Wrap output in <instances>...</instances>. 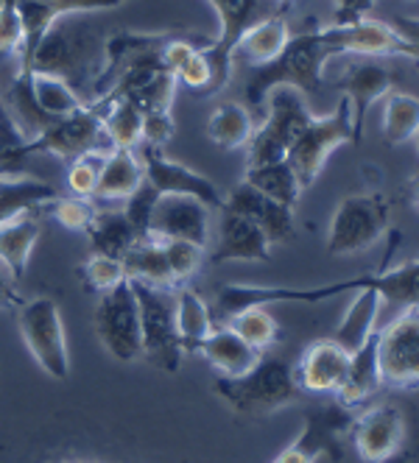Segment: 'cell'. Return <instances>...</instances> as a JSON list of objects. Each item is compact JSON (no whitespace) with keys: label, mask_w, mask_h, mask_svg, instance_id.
<instances>
[{"label":"cell","mask_w":419,"mask_h":463,"mask_svg":"<svg viewBox=\"0 0 419 463\" xmlns=\"http://www.w3.org/2000/svg\"><path fill=\"white\" fill-rule=\"evenodd\" d=\"M333 48L321 28H308L291 34L288 45L266 64L249 71L243 98L252 109H261L277 87H294L302 95H313L325 87V64L333 59Z\"/></svg>","instance_id":"cell-1"},{"label":"cell","mask_w":419,"mask_h":463,"mask_svg":"<svg viewBox=\"0 0 419 463\" xmlns=\"http://www.w3.org/2000/svg\"><path fill=\"white\" fill-rule=\"evenodd\" d=\"M101 61H104V43L87 23L76 20L73 14L56 20L45 31L43 43L34 51V59H31V71L64 79L87 104L92 81L101 71Z\"/></svg>","instance_id":"cell-2"},{"label":"cell","mask_w":419,"mask_h":463,"mask_svg":"<svg viewBox=\"0 0 419 463\" xmlns=\"http://www.w3.org/2000/svg\"><path fill=\"white\" fill-rule=\"evenodd\" d=\"M213 391L238 413H274L300 400L294 366L285 357H261L241 377H218Z\"/></svg>","instance_id":"cell-3"},{"label":"cell","mask_w":419,"mask_h":463,"mask_svg":"<svg viewBox=\"0 0 419 463\" xmlns=\"http://www.w3.org/2000/svg\"><path fill=\"white\" fill-rule=\"evenodd\" d=\"M132 282V279H129ZM140 307V341H143V360L154 369L176 374L182 369V341L176 333V302L174 290L154 288L146 282H132Z\"/></svg>","instance_id":"cell-4"},{"label":"cell","mask_w":419,"mask_h":463,"mask_svg":"<svg viewBox=\"0 0 419 463\" xmlns=\"http://www.w3.org/2000/svg\"><path fill=\"white\" fill-rule=\"evenodd\" d=\"M266 120L254 128V135L246 146V162L249 168L257 165L280 162L288 156L302 128L313 118V112L305 104V95L294 87H277L266 98Z\"/></svg>","instance_id":"cell-5"},{"label":"cell","mask_w":419,"mask_h":463,"mask_svg":"<svg viewBox=\"0 0 419 463\" xmlns=\"http://www.w3.org/2000/svg\"><path fill=\"white\" fill-rule=\"evenodd\" d=\"M389 198L377 190L341 198L328 229V254L349 257L372 249L389 226Z\"/></svg>","instance_id":"cell-6"},{"label":"cell","mask_w":419,"mask_h":463,"mask_svg":"<svg viewBox=\"0 0 419 463\" xmlns=\"http://www.w3.org/2000/svg\"><path fill=\"white\" fill-rule=\"evenodd\" d=\"M17 326L23 344L31 357L40 363V369L53 380L71 377V352L64 341V324L59 305L51 296H34L17 307Z\"/></svg>","instance_id":"cell-7"},{"label":"cell","mask_w":419,"mask_h":463,"mask_svg":"<svg viewBox=\"0 0 419 463\" xmlns=\"http://www.w3.org/2000/svg\"><path fill=\"white\" fill-rule=\"evenodd\" d=\"M344 143L356 146V140H352V109L347 98H341L330 115H313L285 159L294 168L300 184L310 187L319 174L325 171L330 154Z\"/></svg>","instance_id":"cell-8"},{"label":"cell","mask_w":419,"mask_h":463,"mask_svg":"<svg viewBox=\"0 0 419 463\" xmlns=\"http://www.w3.org/2000/svg\"><path fill=\"white\" fill-rule=\"evenodd\" d=\"M92 326L101 346L120 363H135L143 357L140 341V307L132 282L123 279L112 290L101 293L92 310Z\"/></svg>","instance_id":"cell-9"},{"label":"cell","mask_w":419,"mask_h":463,"mask_svg":"<svg viewBox=\"0 0 419 463\" xmlns=\"http://www.w3.org/2000/svg\"><path fill=\"white\" fill-rule=\"evenodd\" d=\"M207 4L218 14V37L207 48H202V53L210 61V73H213L207 95H213L227 87L233 76L235 45L241 34L249 25H254L257 20H263L269 14H263V0H207Z\"/></svg>","instance_id":"cell-10"},{"label":"cell","mask_w":419,"mask_h":463,"mask_svg":"<svg viewBox=\"0 0 419 463\" xmlns=\"http://www.w3.org/2000/svg\"><path fill=\"white\" fill-rule=\"evenodd\" d=\"M380 377L389 388L419 385V307H405L377 333Z\"/></svg>","instance_id":"cell-11"},{"label":"cell","mask_w":419,"mask_h":463,"mask_svg":"<svg viewBox=\"0 0 419 463\" xmlns=\"http://www.w3.org/2000/svg\"><path fill=\"white\" fill-rule=\"evenodd\" d=\"M104 137V126H101V109L99 107H81L68 118L53 120L37 140L28 143L31 154H53L59 159H79L84 154L101 151Z\"/></svg>","instance_id":"cell-12"},{"label":"cell","mask_w":419,"mask_h":463,"mask_svg":"<svg viewBox=\"0 0 419 463\" xmlns=\"http://www.w3.org/2000/svg\"><path fill=\"white\" fill-rule=\"evenodd\" d=\"M129 4V0H14L23 23V48L17 56V73H31V59L43 43L45 31L62 20L81 12H107Z\"/></svg>","instance_id":"cell-13"},{"label":"cell","mask_w":419,"mask_h":463,"mask_svg":"<svg viewBox=\"0 0 419 463\" xmlns=\"http://www.w3.org/2000/svg\"><path fill=\"white\" fill-rule=\"evenodd\" d=\"M140 162H143V179L159 195H190V198H196V202H202L207 210H221L224 195L215 187V182L196 174L182 162L168 159L163 148L140 146Z\"/></svg>","instance_id":"cell-14"},{"label":"cell","mask_w":419,"mask_h":463,"mask_svg":"<svg viewBox=\"0 0 419 463\" xmlns=\"http://www.w3.org/2000/svg\"><path fill=\"white\" fill-rule=\"evenodd\" d=\"M151 241H187L210 246V210L190 195H159L148 223Z\"/></svg>","instance_id":"cell-15"},{"label":"cell","mask_w":419,"mask_h":463,"mask_svg":"<svg viewBox=\"0 0 419 463\" xmlns=\"http://www.w3.org/2000/svg\"><path fill=\"white\" fill-rule=\"evenodd\" d=\"M395 81H397L395 73L386 68L383 61H377V59L352 61L349 68L341 73L336 87L341 90V95L349 101V109H352V140H356V146H361L369 109L380 101V98H386L395 90Z\"/></svg>","instance_id":"cell-16"},{"label":"cell","mask_w":419,"mask_h":463,"mask_svg":"<svg viewBox=\"0 0 419 463\" xmlns=\"http://www.w3.org/2000/svg\"><path fill=\"white\" fill-rule=\"evenodd\" d=\"M352 444L364 463H386L405 441V416L397 405H375L349 427Z\"/></svg>","instance_id":"cell-17"},{"label":"cell","mask_w":419,"mask_h":463,"mask_svg":"<svg viewBox=\"0 0 419 463\" xmlns=\"http://www.w3.org/2000/svg\"><path fill=\"white\" fill-rule=\"evenodd\" d=\"M325 31V37L333 48L336 56L352 53V56H408L405 40L395 31V25L375 20V17H361L352 23H333Z\"/></svg>","instance_id":"cell-18"},{"label":"cell","mask_w":419,"mask_h":463,"mask_svg":"<svg viewBox=\"0 0 419 463\" xmlns=\"http://www.w3.org/2000/svg\"><path fill=\"white\" fill-rule=\"evenodd\" d=\"M218 229H215V243L210 251L213 266H224V262H269L271 260V243L263 235V229L252 223L249 218L218 210Z\"/></svg>","instance_id":"cell-19"},{"label":"cell","mask_w":419,"mask_h":463,"mask_svg":"<svg viewBox=\"0 0 419 463\" xmlns=\"http://www.w3.org/2000/svg\"><path fill=\"white\" fill-rule=\"evenodd\" d=\"M224 210L230 213H238L243 218H249L252 223H257L263 229V235L269 238L271 246L277 243H288L294 238V210L285 207L280 202H274V198L263 195L261 190H254L252 184L241 182L235 184L227 195H224Z\"/></svg>","instance_id":"cell-20"},{"label":"cell","mask_w":419,"mask_h":463,"mask_svg":"<svg viewBox=\"0 0 419 463\" xmlns=\"http://www.w3.org/2000/svg\"><path fill=\"white\" fill-rule=\"evenodd\" d=\"M347 366L349 352L333 338H319L302 352L300 363L294 366L297 385L308 393H338L347 377Z\"/></svg>","instance_id":"cell-21"},{"label":"cell","mask_w":419,"mask_h":463,"mask_svg":"<svg viewBox=\"0 0 419 463\" xmlns=\"http://www.w3.org/2000/svg\"><path fill=\"white\" fill-rule=\"evenodd\" d=\"M347 427H352V419H347L336 411L310 413L300 439L294 444H288L271 463H316L321 458V452H333V458H338L336 436Z\"/></svg>","instance_id":"cell-22"},{"label":"cell","mask_w":419,"mask_h":463,"mask_svg":"<svg viewBox=\"0 0 419 463\" xmlns=\"http://www.w3.org/2000/svg\"><path fill=\"white\" fill-rule=\"evenodd\" d=\"M199 354L210 363V366L221 377H241L263 357L261 349H254L252 344H246L227 324L213 326V333L199 346Z\"/></svg>","instance_id":"cell-23"},{"label":"cell","mask_w":419,"mask_h":463,"mask_svg":"<svg viewBox=\"0 0 419 463\" xmlns=\"http://www.w3.org/2000/svg\"><path fill=\"white\" fill-rule=\"evenodd\" d=\"M383 385L380 377V360H377V333L349 354V366H347V377L338 388V402L341 408L352 411L356 405L367 402L369 396Z\"/></svg>","instance_id":"cell-24"},{"label":"cell","mask_w":419,"mask_h":463,"mask_svg":"<svg viewBox=\"0 0 419 463\" xmlns=\"http://www.w3.org/2000/svg\"><path fill=\"white\" fill-rule=\"evenodd\" d=\"M59 198V190L48 182L23 174H0V223H6L28 210H45Z\"/></svg>","instance_id":"cell-25"},{"label":"cell","mask_w":419,"mask_h":463,"mask_svg":"<svg viewBox=\"0 0 419 463\" xmlns=\"http://www.w3.org/2000/svg\"><path fill=\"white\" fill-rule=\"evenodd\" d=\"M143 184V162L135 151L112 148L104 156L99 184H95V202H126Z\"/></svg>","instance_id":"cell-26"},{"label":"cell","mask_w":419,"mask_h":463,"mask_svg":"<svg viewBox=\"0 0 419 463\" xmlns=\"http://www.w3.org/2000/svg\"><path fill=\"white\" fill-rule=\"evenodd\" d=\"M291 40V28H288V20L282 14H269L263 20H257L254 25H249L238 45H235V53L249 61L252 68L257 64H266L271 61L285 45Z\"/></svg>","instance_id":"cell-27"},{"label":"cell","mask_w":419,"mask_h":463,"mask_svg":"<svg viewBox=\"0 0 419 463\" xmlns=\"http://www.w3.org/2000/svg\"><path fill=\"white\" fill-rule=\"evenodd\" d=\"M40 241V221L37 215H17L6 223H0V266L14 279H20L28 269L31 251Z\"/></svg>","instance_id":"cell-28"},{"label":"cell","mask_w":419,"mask_h":463,"mask_svg":"<svg viewBox=\"0 0 419 463\" xmlns=\"http://www.w3.org/2000/svg\"><path fill=\"white\" fill-rule=\"evenodd\" d=\"M174 302H176V333H179L182 349H185V354H190V352L199 354V346L205 344V338L215 326L213 310L205 305L202 296L190 288L174 290Z\"/></svg>","instance_id":"cell-29"},{"label":"cell","mask_w":419,"mask_h":463,"mask_svg":"<svg viewBox=\"0 0 419 463\" xmlns=\"http://www.w3.org/2000/svg\"><path fill=\"white\" fill-rule=\"evenodd\" d=\"M87 238H90L92 254H104V257H115V260H123V254L129 249H132L138 241H143L135 232V226L129 223V218L123 215V210L95 213V218L87 229Z\"/></svg>","instance_id":"cell-30"},{"label":"cell","mask_w":419,"mask_h":463,"mask_svg":"<svg viewBox=\"0 0 419 463\" xmlns=\"http://www.w3.org/2000/svg\"><path fill=\"white\" fill-rule=\"evenodd\" d=\"M101 109V126L110 148L135 151L143 143V109L135 107L126 98H110L99 104Z\"/></svg>","instance_id":"cell-31"},{"label":"cell","mask_w":419,"mask_h":463,"mask_svg":"<svg viewBox=\"0 0 419 463\" xmlns=\"http://www.w3.org/2000/svg\"><path fill=\"white\" fill-rule=\"evenodd\" d=\"M120 262H123L126 279L146 282V285H154V288H168V290L176 288V282L171 277V269H168L166 251H163V243H159V241H151V238L138 241L132 249L123 254Z\"/></svg>","instance_id":"cell-32"},{"label":"cell","mask_w":419,"mask_h":463,"mask_svg":"<svg viewBox=\"0 0 419 463\" xmlns=\"http://www.w3.org/2000/svg\"><path fill=\"white\" fill-rule=\"evenodd\" d=\"M252 135H254L252 115L238 101H221L207 120V137L224 151L246 148Z\"/></svg>","instance_id":"cell-33"},{"label":"cell","mask_w":419,"mask_h":463,"mask_svg":"<svg viewBox=\"0 0 419 463\" xmlns=\"http://www.w3.org/2000/svg\"><path fill=\"white\" fill-rule=\"evenodd\" d=\"M243 182L252 184L254 190H261L263 195L274 198V202L285 204L297 210L300 204V195H302V184L294 174V168L288 165V159L280 162H269V165H257V168H246Z\"/></svg>","instance_id":"cell-34"},{"label":"cell","mask_w":419,"mask_h":463,"mask_svg":"<svg viewBox=\"0 0 419 463\" xmlns=\"http://www.w3.org/2000/svg\"><path fill=\"white\" fill-rule=\"evenodd\" d=\"M419 131V98L392 90L386 95V107H383V135L389 146H400L414 140Z\"/></svg>","instance_id":"cell-35"},{"label":"cell","mask_w":419,"mask_h":463,"mask_svg":"<svg viewBox=\"0 0 419 463\" xmlns=\"http://www.w3.org/2000/svg\"><path fill=\"white\" fill-rule=\"evenodd\" d=\"M224 324L233 326L246 344H252L254 349H261V352H266L280 335V326H277L274 316L266 307H246V310L235 313L233 318H227Z\"/></svg>","instance_id":"cell-36"},{"label":"cell","mask_w":419,"mask_h":463,"mask_svg":"<svg viewBox=\"0 0 419 463\" xmlns=\"http://www.w3.org/2000/svg\"><path fill=\"white\" fill-rule=\"evenodd\" d=\"M159 243H163L168 269L176 285H185L190 277H196L207 260V249L196 243H187V241H159Z\"/></svg>","instance_id":"cell-37"},{"label":"cell","mask_w":419,"mask_h":463,"mask_svg":"<svg viewBox=\"0 0 419 463\" xmlns=\"http://www.w3.org/2000/svg\"><path fill=\"white\" fill-rule=\"evenodd\" d=\"M126 279L123 262L115 257H104V254H90L87 262L81 266V282L90 293H107L115 285H120Z\"/></svg>","instance_id":"cell-38"},{"label":"cell","mask_w":419,"mask_h":463,"mask_svg":"<svg viewBox=\"0 0 419 463\" xmlns=\"http://www.w3.org/2000/svg\"><path fill=\"white\" fill-rule=\"evenodd\" d=\"M104 156H107L104 151H92V154H84V156L71 162V168H68V190H71V195L92 198L95 184H99V174H101Z\"/></svg>","instance_id":"cell-39"},{"label":"cell","mask_w":419,"mask_h":463,"mask_svg":"<svg viewBox=\"0 0 419 463\" xmlns=\"http://www.w3.org/2000/svg\"><path fill=\"white\" fill-rule=\"evenodd\" d=\"M45 210L53 215V221L59 226L71 229V232H87L92 218H95L92 204L87 202V198H76V195H68V198L59 195L56 202H51Z\"/></svg>","instance_id":"cell-40"},{"label":"cell","mask_w":419,"mask_h":463,"mask_svg":"<svg viewBox=\"0 0 419 463\" xmlns=\"http://www.w3.org/2000/svg\"><path fill=\"white\" fill-rule=\"evenodd\" d=\"M159 202V193L143 179V184L126 198V207H123V215L129 218V223L135 226V232L140 238H148V223H151V213Z\"/></svg>","instance_id":"cell-41"},{"label":"cell","mask_w":419,"mask_h":463,"mask_svg":"<svg viewBox=\"0 0 419 463\" xmlns=\"http://www.w3.org/2000/svg\"><path fill=\"white\" fill-rule=\"evenodd\" d=\"M23 48V23L14 0H0V53L20 56Z\"/></svg>","instance_id":"cell-42"},{"label":"cell","mask_w":419,"mask_h":463,"mask_svg":"<svg viewBox=\"0 0 419 463\" xmlns=\"http://www.w3.org/2000/svg\"><path fill=\"white\" fill-rule=\"evenodd\" d=\"M174 118L171 112H143V143L140 146H154L163 148L174 137Z\"/></svg>","instance_id":"cell-43"},{"label":"cell","mask_w":419,"mask_h":463,"mask_svg":"<svg viewBox=\"0 0 419 463\" xmlns=\"http://www.w3.org/2000/svg\"><path fill=\"white\" fill-rule=\"evenodd\" d=\"M176 81H182V84L190 87V90H205V92H207V87H210V81H213L207 56H205L202 51L193 53V56L182 64V71L176 73Z\"/></svg>","instance_id":"cell-44"},{"label":"cell","mask_w":419,"mask_h":463,"mask_svg":"<svg viewBox=\"0 0 419 463\" xmlns=\"http://www.w3.org/2000/svg\"><path fill=\"white\" fill-rule=\"evenodd\" d=\"M395 31L405 40L408 45V56L419 61V17H397L395 23Z\"/></svg>","instance_id":"cell-45"},{"label":"cell","mask_w":419,"mask_h":463,"mask_svg":"<svg viewBox=\"0 0 419 463\" xmlns=\"http://www.w3.org/2000/svg\"><path fill=\"white\" fill-rule=\"evenodd\" d=\"M336 4V23H352L369 14L375 0H333Z\"/></svg>","instance_id":"cell-46"},{"label":"cell","mask_w":419,"mask_h":463,"mask_svg":"<svg viewBox=\"0 0 419 463\" xmlns=\"http://www.w3.org/2000/svg\"><path fill=\"white\" fill-rule=\"evenodd\" d=\"M14 277L0 266V310H17L25 299L17 293V288H14Z\"/></svg>","instance_id":"cell-47"},{"label":"cell","mask_w":419,"mask_h":463,"mask_svg":"<svg viewBox=\"0 0 419 463\" xmlns=\"http://www.w3.org/2000/svg\"><path fill=\"white\" fill-rule=\"evenodd\" d=\"M408 198H411V204L419 210V174L408 179Z\"/></svg>","instance_id":"cell-48"},{"label":"cell","mask_w":419,"mask_h":463,"mask_svg":"<svg viewBox=\"0 0 419 463\" xmlns=\"http://www.w3.org/2000/svg\"><path fill=\"white\" fill-rule=\"evenodd\" d=\"M274 4H280V6L285 9V6H291V4H294V0H274Z\"/></svg>","instance_id":"cell-49"},{"label":"cell","mask_w":419,"mask_h":463,"mask_svg":"<svg viewBox=\"0 0 419 463\" xmlns=\"http://www.w3.org/2000/svg\"><path fill=\"white\" fill-rule=\"evenodd\" d=\"M56 463H92V460H56Z\"/></svg>","instance_id":"cell-50"},{"label":"cell","mask_w":419,"mask_h":463,"mask_svg":"<svg viewBox=\"0 0 419 463\" xmlns=\"http://www.w3.org/2000/svg\"><path fill=\"white\" fill-rule=\"evenodd\" d=\"M414 143H416V151H419V131H416V135H414Z\"/></svg>","instance_id":"cell-51"}]
</instances>
